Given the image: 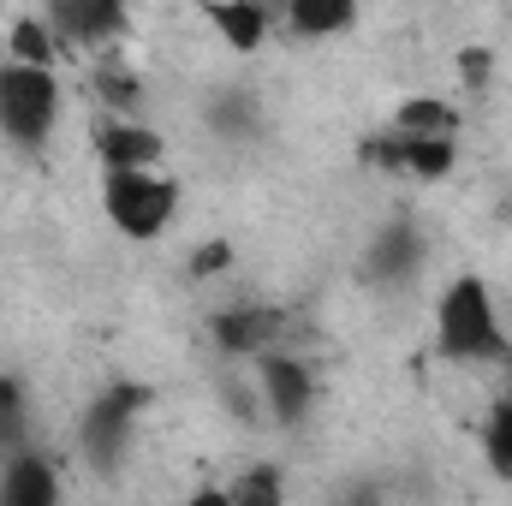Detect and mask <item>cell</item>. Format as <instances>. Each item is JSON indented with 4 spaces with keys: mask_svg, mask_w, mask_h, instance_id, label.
<instances>
[{
    "mask_svg": "<svg viewBox=\"0 0 512 506\" xmlns=\"http://www.w3.org/2000/svg\"><path fill=\"white\" fill-rule=\"evenodd\" d=\"M364 161H376L382 173H399V179H447L459 167V143H417V137H393V131H376L364 143Z\"/></svg>",
    "mask_w": 512,
    "mask_h": 506,
    "instance_id": "9c48e42d",
    "label": "cell"
},
{
    "mask_svg": "<svg viewBox=\"0 0 512 506\" xmlns=\"http://www.w3.org/2000/svg\"><path fill=\"white\" fill-rule=\"evenodd\" d=\"M417 262H423V233L411 221H387L376 233V245H370V274L382 286H405L417 274Z\"/></svg>",
    "mask_w": 512,
    "mask_h": 506,
    "instance_id": "7c38bea8",
    "label": "cell"
},
{
    "mask_svg": "<svg viewBox=\"0 0 512 506\" xmlns=\"http://www.w3.org/2000/svg\"><path fill=\"white\" fill-rule=\"evenodd\" d=\"M233 506H286V477L280 465H245L233 483H227Z\"/></svg>",
    "mask_w": 512,
    "mask_h": 506,
    "instance_id": "d6986e66",
    "label": "cell"
},
{
    "mask_svg": "<svg viewBox=\"0 0 512 506\" xmlns=\"http://www.w3.org/2000/svg\"><path fill=\"white\" fill-rule=\"evenodd\" d=\"M149 399H155V393H149L143 381H108V387L84 405V417H78V453H84V465H90L96 477L126 471L131 447H137V423H143Z\"/></svg>",
    "mask_w": 512,
    "mask_h": 506,
    "instance_id": "7a4b0ae2",
    "label": "cell"
},
{
    "mask_svg": "<svg viewBox=\"0 0 512 506\" xmlns=\"http://www.w3.org/2000/svg\"><path fill=\"white\" fill-rule=\"evenodd\" d=\"M477 441H483V459H489V471L512 483V399H495L489 411H483V429H477Z\"/></svg>",
    "mask_w": 512,
    "mask_h": 506,
    "instance_id": "e0dca14e",
    "label": "cell"
},
{
    "mask_svg": "<svg viewBox=\"0 0 512 506\" xmlns=\"http://www.w3.org/2000/svg\"><path fill=\"white\" fill-rule=\"evenodd\" d=\"M185 506H233V495H227V489H215V483H203V489H197Z\"/></svg>",
    "mask_w": 512,
    "mask_h": 506,
    "instance_id": "44dd1931",
    "label": "cell"
},
{
    "mask_svg": "<svg viewBox=\"0 0 512 506\" xmlns=\"http://www.w3.org/2000/svg\"><path fill=\"white\" fill-rule=\"evenodd\" d=\"M90 149L102 161V173H143V167H161V131L143 126V120H120V114H102L90 131Z\"/></svg>",
    "mask_w": 512,
    "mask_h": 506,
    "instance_id": "ba28073f",
    "label": "cell"
},
{
    "mask_svg": "<svg viewBox=\"0 0 512 506\" xmlns=\"http://www.w3.org/2000/svg\"><path fill=\"white\" fill-rule=\"evenodd\" d=\"M483 72H489V60H483V54H465V78L483 84Z\"/></svg>",
    "mask_w": 512,
    "mask_h": 506,
    "instance_id": "7402d4cb",
    "label": "cell"
},
{
    "mask_svg": "<svg viewBox=\"0 0 512 506\" xmlns=\"http://www.w3.org/2000/svg\"><path fill=\"white\" fill-rule=\"evenodd\" d=\"M6 60H12V66H42V72L60 66V42H54V30H48V12L12 18V30H6Z\"/></svg>",
    "mask_w": 512,
    "mask_h": 506,
    "instance_id": "5bb4252c",
    "label": "cell"
},
{
    "mask_svg": "<svg viewBox=\"0 0 512 506\" xmlns=\"http://www.w3.org/2000/svg\"><path fill=\"white\" fill-rule=\"evenodd\" d=\"M209 30H215L233 54H256V48L268 42V30H274V12L256 6V0H215V6H209Z\"/></svg>",
    "mask_w": 512,
    "mask_h": 506,
    "instance_id": "4fadbf2b",
    "label": "cell"
},
{
    "mask_svg": "<svg viewBox=\"0 0 512 506\" xmlns=\"http://www.w3.org/2000/svg\"><path fill=\"white\" fill-rule=\"evenodd\" d=\"M96 96H102V108H108V114H120V120H137L143 84H137V72H131L126 60H120V48L96 60Z\"/></svg>",
    "mask_w": 512,
    "mask_h": 506,
    "instance_id": "2e32d148",
    "label": "cell"
},
{
    "mask_svg": "<svg viewBox=\"0 0 512 506\" xmlns=\"http://www.w3.org/2000/svg\"><path fill=\"white\" fill-rule=\"evenodd\" d=\"M60 108H66L60 72L0 60V137L12 149H42L60 126Z\"/></svg>",
    "mask_w": 512,
    "mask_h": 506,
    "instance_id": "277c9868",
    "label": "cell"
},
{
    "mask_svg": "<svg viewBox=\"0 0 512 506\" xmlns=\"http://www.w3.org/2000/svg\"><path fill=\"white\" fill-rule=\"evenodd\" d=\"M179 203H185V185L161 167H143V173H102V215L114 221V233H126L137 245L161 239L173 221H179Z\"/></svg>",
    "mask_w": 512,
    "mask_h": 506,
    "instance_id": "3957f363",
    "label": "cell"
},
{
    "mask_svg": "<svg viewBox=\"0 0 512 506\" xmlns=\"http://www.w3.org/2000/svg\"><path fill=\"white\" fill-rule=\"evenodd\" d=\"M48 30H54L60 54L66 48H96V60H102L126 36V6L120 0H54L48 6Z\"/></svg>",
    "mask_w": 512,
    "mask_h": 506,
    "instance_id": "8992f818",
    "label": "cell"
},
{
    "mask_svg": "<svg viewBox=\"0 0 512 506\" xmlns=\"http://www.w3.org/2000/svg\"><path fill=\"white\" fill-rule=\"evenodd\" d=\"M215 346L227 358H268V352H286V316L274 304H233V310H215L209 322Z\"/></svg>",
    "mask_w": 512,
    "mask_h": 506,
    "instance_id": "52a82bcc",
    "label": "cell"
},
{
    "mask_svg": "<svg viewBox=\"0 0 512 506\" xmlns=\"http://www.w3.org/2000/svg\"><path fill=\"white\" fill-rule=\"evenodd\" d=\"M435 352L447 364H507V328H501V304L489 292L483 274H453L435 298Z\"/></svg>",
    "mask_w": 512,
    "mask_h": 506,
    "instance_id": "6da1fadb",
    "label": "cell"
},
{
    "mask_svg": "<svg viewBox=\"0 0 512 506\" xmlns=\"http://www.w3.org/2000/svg\"><path fill=\"white\" fill-rule=\"evenodd\" d=\"M215 268H227V245H203V251L191 256V274H197V280L215 274Z\"/></svg>",
    "mask_w": 512,
    "mask_h": 506,
    "instance_id": "ffe728a7",
    "label": "cell"
},
{
    "mask_svg": "<svg viewBox=\"0 0 512 506\" xmlns=\"http://www.w3.org/2000/svg\"><path fill=\"white\" fill-rule=\"evenodd\" d=\"M280 24L292 30V36H340V30H352L358 24V6L352 0H292L286 12H280Z\"/></svg>",
    "mask_w": 512,
    "mask_h": 506,
    "instance_id": "9a60e30c",
    "label": "cell"
},
{
    "mask_svg": "<svg viewBox=\"0 0 512 506\" xmlns=\"http://www.w3.org/2000/svg\"><path fill=\"white\" fill-rule=\"evenodd\" d=\"M256 393L280 429H298V423H310L322 381L304 352H268V358H256Z\"/></svg>",
    "mask_w": 512,
    "mask_h": 506,
    "instance_id": "5b68a950",
    "label": "cell"
},
{
    "mask_svg": "<svg viewBox=\"0 0 512 506\" xmlns=\"http://www.w3.org/2000/svg\"><path fill=\"white\" fill-rule=\"evenodd\" d=\"M24 429H30V399H24V381L0 370V459L24 453Z\"/></svg>",
    "mask_w": 512,
    "mask_h": 506,
    "instance_id": "ac0fdd59",
    "label": "cell"
},
{
    "mask_svg": "<svg viewBox=\"0 0 512 506\" xmlns=\"http://www.w3.org/2000/svg\"><path fill=\"white\" fill-rule=\"evenodd\" d=\"M0 506H60V465L36 447L0 459Z\"/></svg>",
    "mask_w": 512,
    "mask_h": 506,
    "instance_id": "30bf717a",
    "label": "cell"
},
{
    "mask_svg": "<svg viewBox=\"0 0 512 506\" xmlns=\"http://www.w3.org/2000/svg\"><path fill=\"white\" fill-rule=\"evenodd\" d=\"M393 137H417V143H459V108L447 96H405L387 120Z\"/></svg>",
    "mask_w": 512,
    "mask_h": 506,
    "instance_id": "8fae6325",
    "label": "cell"
}]
</instances>
